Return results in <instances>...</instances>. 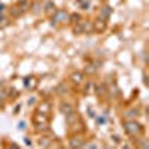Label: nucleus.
Masks as SVG:
<instances>
[{
    "label": "nucleus",
    "mask_w": 149,
    "mask_h": 149,
    "mask_svg": "<svg viewBox=\"0 0 149 149\" xmlns=\"http://www.w3.org/2000/svg\"><path fill=\"white\" fill-rule=\"evenodd\" d=\"M40 146H49V139H40Z\"/></svg>",
    "instance_id": "ddd939ff"
},
{
    "label": "nucleus",
    "mask_w": 149,
    "mask_h": 149,
    "mask_svg": "<svg viewBox=\"0 0 149 149\" xmlns=\"http://www.w3.org/2000/svg\"><path fill=\"white\" fill-rule=\"evenodd\" d=\"M70 81H72L73 84H81V82L84 81V74H82V72H73V73H72V76H70Z\"/></svg>",
    "instance_id": "39448f33"
},
{
    "label": "nucleus",
    "mask_w": 149,
    "mask_h": 149,
    "mask_svg": "<svg viewBox=\"0 0 149 149\" xmlns=\"http://www.w3.org/2000/svg\"><path fill=\"white\" fill-rule=\"evenodd\" d=\"M79 22V26L74 27V33H84L85 30V21H78Z\"/></svg>",
    "instance_id": "9d476101"
},
{
    "label": "nucleus",
    "mask_w": 149,
    "mask_h": 149,
    "mask_svg": "<svg viewBox=\"0 0 149 149\" xmlns=\"http://www.w3.org/2000/svg\"><path fill=\"white\" fill-rule=\"evenodd\" d=\"M70 19H72V22H78L81 19V15L79 14H73V15H70Z\"/></svg>",
    "instance_id": "f8f14e48"
},
{
    "label": "nucleus",
    "mask_w": 149,
    "mask_h": 149,
    "mask_svg": "<svg viewBox=\"0 0 149 149\" xmlns=\"http://www.w3.org/2000/svg\"><path fill=\"white\" fill-rule=\"evenodd\" d=\"M45 8H46L45 10L48 12V14H55V12H57V10H55V6H54L51 2H46V3H45Z\"/></svg>",
    "instance_id": "1a4fd4ad"
},
{
    "label": "nucleus",
    "mask_w": 149,
    "mask_h": 149,
    "mask_svg": "<svg viewBox=\"0 0 149 149\" xmlns=\"http://www.w3.org/2000/svg\"><path fill=\"white\" fill-rule=\"evenodd\" d=\"M37 112H42V113H49L51 112V103H48V102H43L39 104V107H37Z\"/></svg>",
    "instance_id": "423d86ee"
},
{
    "label": "nucleus",
    "mask_w": 149,
    "mask_h": 149,
    "mask_svg": "<svg viewBox=\"0 0 149 149\" xmlns=\"http://www.w3.org/2000/svg\"><path fill=\"white\" fill-rule=\"evenodd\" d=\"M24 84H26V88H29V90H34L36 86L39 85V81H37V78H34V76H30V78H26Z\"/></svg>",
    "instance_id": "7ed1b4c3"
},
{
    "label": "nucleus",
    "mask_w": 149,
    "mask_h": 149,
    "mask_svg": "<svg viewBox=\"0 0 149 149\" xmlns=\"http://www.w3.org/2000/svg\"><path fill=\"white\" fill-rule=\"evenodd\" d=\"M60 109H61V112H63L64 115H67V113H72V112H74V109H73V106H72L70 103H61Z\"/></svg>",
    "instance_id": "0eeeda50"
},
{
    "label": "nucleus",
    "mask_w": 149,
    "mask_h": 149,
    "mask_svg": "<svg viewBox=\"0 0 149 149\" xmlns=\"http://www.w3.org/2000/svg\"><path fill=\"white\" fill-rule=\"evenodd\" d=\"M124 128H125L127 134L133 136V137H136V136H139L143 133V127L140 125L139 122H136V121H127V122H124Z\"/></svg>",
    "instance_id": "f03ea898"
},
{
    "label": "nucleus",
    "mask_w": 149,
    "mask_h": 149,
    "mask_svg": "<svg viewBox=\"0 0 149 149\" xmlns=\"http://www.w3.org/2000/svg\"><path fill=\"white\" fill-rule=\"evenodd\" d=\"M69 15H67V12H55V21H63V19H67Z\"/></svg>",
    "instance_id": "6e6552de"
},
{
    "label": "nucleus",
    "mask_w": 149,
    "mask_h": 149,
    "mask_svg": "<svg viewBox=\"0 0 149 149\" xmlns=\"http://www.w3.org/2000/svg\"><path fill=\"white\" fill-rule=\"evenodd\" d=\"M70 146H72V148H78V146H82V142H81V139H72V142H70Z\"/></svg>",
    "instance_id": "9b49d317"
},
{
    "label": "nucleus",
    "mask_w": 149,
    "mask_h": 149,
    "mask_svg": "<svg viewBox=\"0 0 149 149\" xmlns=\"http://www.w3.org/2000/svg\"><path fill=\"white\" fill-rule=\"evenodd\" d=\"M104 29H106V21H103V19L94 21V27H93V30H94V31H98V33H102V31H103Z\"/></svg>",
    "instance_id": "20e7f679"
},
{
    "label": "nucleus",
    "mask_w": 149,
    "mask_h": 149,
    "mask_svg": "<svg viewBox=\"0 0 149 149\" xmlns=\"http://www.w3.org/2000/svg\"><path fill=\"white\" fill-rule=\"evenodd\" d=\"M33 125L36 127V130L43 131L49 127V118L46 113H42V112H34L33 115Z\"/></svg>",
    "instance_id": "f257e3e1"
}]
</instances>
